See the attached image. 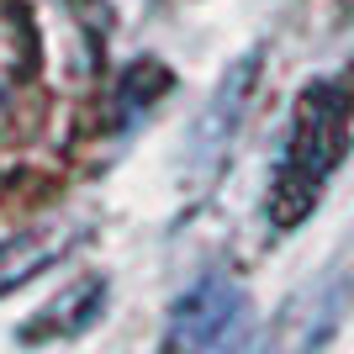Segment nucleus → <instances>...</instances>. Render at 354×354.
Listing matches in <instances>:
<instances>
[{
	"label": "nucleus",
	"instance_id": "f257e3e1",
	"mask_svg": "<svg viewBox=\"0 0 354 354\" xmlns=\"http://www.w3.org/2000/svg\"><path fill=\"white\" fill-rule=\"evenodd\" d=\"M349 122H354V90L344 80L312 85L291 111V133H286L281 164L270 180V222L296 227L317 207L323 185L333 180L344 148H349Z\"/></svg>",
	"mask_w": 354,
	"mask_h": 354
},
{
	"label": "nucleus",
	"instance_id": "f03ea898",
	"mask_svg": "<svg viewBox=\"0 0 354 354\" xmlns=\"http://www.w3.org/2000/svg\"><path fill=\"white\" fill-rule=\"evenodd\" d=\"M249 328V301L227 275H201L169 312V354H233Z\"/></svg>",
	"mask_w": 354,
	"mask_h": 354
},
{
	"label": "nucleus",
	"instance_id": "7ed1b4c3",
	"mask_svg": "<svg viewBox=\"0 0 354 354\" xmlns=\"http://www.w3.org/2000/svg\"><path fill=\"white\" fill-rule=\"evenodd\" d=\"M32 74V27L16 0H0V95Z\"/></svg>",
	"mask_w": 354,
	"mask_h": 354
}]
</instances>
